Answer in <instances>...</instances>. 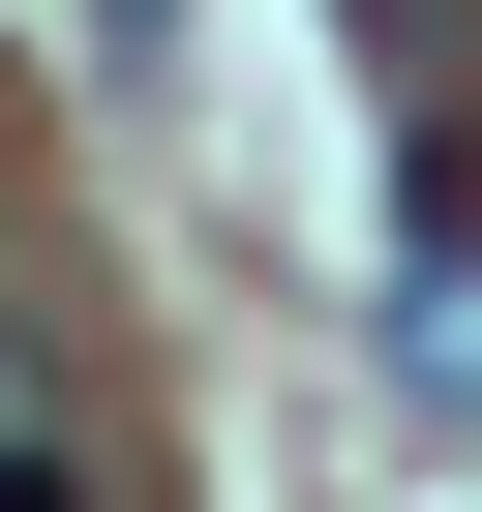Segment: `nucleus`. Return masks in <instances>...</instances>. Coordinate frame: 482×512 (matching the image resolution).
Segmentation results:
<instances>
[{
	"instance_id": "f257e3e1",
	"label": "nucleus",
	"mask_w": 482,
	"mask_h": 512,
	"mask_svg": "<svg viewBox=\"0 0 482 512\" xmlns=\"http://www.w3.org/2000/svg\"><path fill=\"white\" fill-rule=\"evenodd\" d=\"M392 362H422V392H452V422H482V211H452V241H422V332H392Z\"/></svg>"
},
{
	"instance_id": "f03ea898",
	"label": "nucleus",
	"mask_w": 482,
	"mask_h": 512,
	"mask_svg": "<svg viewBox=\"0 0 482 512\" xmlns=\"http://www.w3.org/2000/svg\"><path fill=\"white\" fill-rule=\"evenodd\" d=\"M0 512H91V482H61V452H0Z\"/></svg>"
},
{
	"instance_id": "7ed1b4c3",
	"label": "nucleus",
	"mask_w": 482,
	"mask_h": 512,
	"mask_svg": "<svg viewBox=\"0 0 482 512\" xmlns=\"http://www.w3.org/2000/svg\"><path fill=\"white\" fill-rule=\"evenodd\" d=\"M0 452H31V332H0Z\"/></svg>"
}]
</instances>
